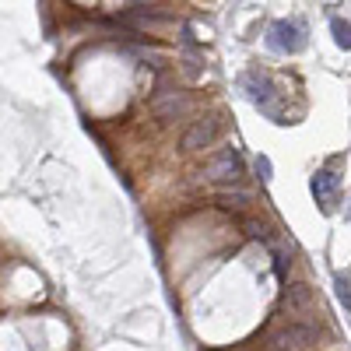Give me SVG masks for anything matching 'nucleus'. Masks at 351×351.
Instances as JSON below:
<instances>
[{"label":"nucleus","mask_w":351,"mask_h":351,"mask_svg":"<svg viewBox=\"0 0 351 351\" xmlns=\"http://www.w3.org/2000/svg\"><path fill=\"white\" fill-rule=\"evenodd\" d=\"M309 344H316V327L313 324H288V327H281L267 337L271 351H302Z\"/></svg>","instance_id":"nucleus-1"},{"label":"nucleus","mask_w":351,"mask_h":351,"mask_svg":"<svg viewBox=\"0 0 351 351\" xmlns=\"http://www.w3.org/2000/svg\"><path fill=\"white\" fill-rule=\"evenodd\" d=\"M330 28H334L337 46H341V49H351V25H348V21H341V18H334V21H330Z\"/></svg>","instance_id":"nucleus-9"},{"label":"nucleus","mask_w":351,"mask_h":351,"mask_svg":"<svg viewBox=\"0 0 351 351\" xmlns=\"http://www.w3.org/2000/svg\"><path fill=\"white\" fill-rule=\"evenodd\" d=\"M253 165H256L260 183H271V180H274V176H271V158H267V155H256V162H253Z\"/></svg>","instance_id":"nucleus-11"},{"label":"nucleus","mask_w":351,"mask_h":351,"mask_svg":"<svg viewBox=\"0 0 351 351\" xmlns=\"http://www.w3.org/2000/svg\"><path fill=\"white\" fill-rule=\"evenodd\" d=\"M204 176L215 183H236L239 176H243V158L236 148H225L218 155H211L208 162H204Z\"/></svg>","instance_id":"nucleus-2"},{"label":"nucleus","mask_w":351,"mask_h":351,"mask_svg":"<svg viewBox=\"0 0 351 351\" xmlns=\"http://www.w3.org/2000/svg\"><path fill=\"white\" fill-rule=\"evenodd\" d=\"M334 288H337V299H341L344 313L351 316V281H348L344 274H337V278H334Z\"/></svg>","instance_id":"nucleus-10"},{"label":"nucleus","mask_w":351,"mask_h":351,"mask_svg":"<svg viewBox=\"0 0 351 351\" xmlns=\"http://www.w3.org/2000/svg\"><path fill=\"white\" fill-rule=\"evenodd\" d=\"M337 190H341V180L334 172H316L313 176V197H316V204L324 211H334V204H337Z\"/></svg>","instance_id":"nucleus-6"},{"label":"nucleus","mask_w":351,"mask_h":351,"mask_svg":"<svg viewBox=\"0 0 351 351\" xmlns=\"http://www.w3.org/2000/svg\"><path fill=\"white\" fill-rule=\"evenodd\" d=\"M281 302H285V309H291V313H309L313 306H316V299H313V288L309 285H288L285 288V295H281Z\"/></svg>","instance_id":"nucleus-7"},{"label":"nucleus","mask_w":351,"mask_h":351,"mask_svg":"<svg viewBox=\"0 0 351 351\" xmlns=\"http://www.w3.org/2000/svg\"><path fill=\"white\" fill-rule=\"evenodd\" d=\"M246 95L256 102V106H263V109H267L271 106V84H267V77H260V74H250L246 81Z\"/></svg>","instance_id":"nucleus-8"},{"label":"nucleus","mask_w":351,"mask_h":351,"mask_svg":"<svg viewBox=\"0 0 351 351\" xmlns=\"http://www.w3.org/2000/svg\"><path fill=\"white\" fill-rule=\"evenodd\" d=\"M267 43H271V49H278V53H299V49L306 46V36H302V28H299L295 21H274Z\"/></svg>","instance_id":"nucleus-3"},{"label":"nucleus","mask_w":351,"mask_h":351,"mask_svg":"<svg viewBox=\"0 0 351 351\" xmlns=\"http://www.w3.org/2000/svg\"><path fill=\"white\" fill-rule=\"evenodd\" d=\"M152 109L158 120H176V116H183L190 109V99L186 92H172V88H162V92L152 99Z\"/></svg>","instance_id":"nucleus-5"},{"label":"nucleus","mask_w":351,"mask_h":351,"mask_svg":"<svg viewBox=\"0 0 351 351\" xmlns=\"http://www.w3.org/2000/svg\"><path fill=\"white\" fill-rule=\"evenodd\" d=\"M243 228H246V236H253V239H271V236H267V228H263V221L246 218V221H243Z\"/></svg>","instance_id":"nucleus-13"},{"label":"nucleus","mask_w":351,"mask_h":351,"mask_svg":"<svg viewBox=\"0 0 351 351\" xmlns=\"http://www.w3.org/2000/svg\"><path fill=\"white\" fill-rule=\"evenodd\" d=\"M221 123L215 120V116H204V120H197L186 134H183V152H204V148H211L215 137H218Z\"/></svg>","instance_id":"nucleus-4"},{"label":"nucleus","mask_w":351,"mask_h":351,"mask_svg":"<svg viewBox=\"0 0 351 351\" xmlns=\"http://www.w3.org/2000/svg\"><path fill=\"white\" fill-rule=\"evenodd\" d=\"M246 200H250L246 193H218V204H221V208H243Z\"/></svg>","instance_id":"nucleus-12"}]
</instances>
